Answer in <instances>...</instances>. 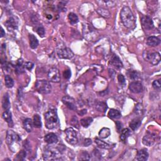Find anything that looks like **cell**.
<instances>
[{
  "mask_svg": "<svg viewBox=\"0 0 161 161\" xmlns=\"http://www.w3.org/2000/svg\"><path fill=\"white\" fill-rule=\"evenodd\" d=\"M71 124L74 127H76L77 128H79V123H78L77 118L76 116H73V118L71 120Z\"/></svg>",
  "mask_w": 161,
  "mask_h": 161,
  "instance_id": "ee69618b",
  "label": "cell"
},
{
  "mask_svg": "<svg viewBox=\"0 0 161 161\" xmlns=\"http://www.w3.org/2000/svg\"><path fill=\"white\" fill-rule=\"evenodd\" d=\"M24 69L25 66H23V61L22 59H20L18 60L15 66V71L18 74L23 73L24 72Z\"/></svg>",
  "mask_w": 161,
  "mask_h": 161,
  "instance_id": "83f0119b",
  "label": "cell"
},
{
  "mask_svg": "<svg viewBox=\"0 0 161 161\" xmlns=\"http://www.w3.org/2000/svg\"><path fill=\"white\" fill-rule=\"evenodd\" d=\"M118 81L120 84H124L125 83V78L122 74L118 76Z\"/></svg>",
  "mask_w": 161,
  "mask_h": 161,
  "instance_id": "f6af8a7d",
  "label": "cell"
},
{
  "mask_svg": "<svg viewBox=\"0 0 161 161\" xmlns=\"http://www.w3.org/2000/svg\"><path fill=\"white\" fill-rule=\"evenodd\" d=\"M45 123L47 128L52 130L56 128L59 125V118L57 112L55 110H50L45 115Z\"/></svg>",
  "mask_w": 161,
  "mask_h": 161,
  "instance_id": "3957f363",
  "label": "cell"
},
{
  "mask_svg": "<svg viewBox=\"0 0 161 161\" xmlns=\"http://www.w3.org/2000/svg\"><path fill=\"white\" fill-rule=\"evenodd\" d=\"M35 31H36V32L38 33V35L41 37H43L45 34V29L43 28V26L42 25H37L36 28H35Z\"/></svg>",
  "mask_w": 161,
  "mask_h": 161,
  "instance_id": "d590c367",
  "label": "cell"
},
{
  "mask_svg": "<svg viewBox=\"0 0 161 161\" xmlns=\"http://www.w3.org/2000/svg\"><path fill=\"white\" fill-rule=\"evenodd\" d=\"M79 160H90V155L87 152H82L79 156Z\"/></svg>",
  "mask_w": 161,
  "mask_h": 161,
  "instance_id": "60d3db41",
  "label": "cell"
},
{
  "mask_svg": "<svg viewBox=\"0 0 161 161\" xmlns=\"http://www.w3.org/2000/svg\"><path fill=\"white\" fill-rule=\"evenodd\" d=\"M82 32L84 38L88 41H95L99 35L97 30L89 23H84L83 25Z\"/></svg>",
  "mask_w": 161,
  "mask_h": 161,
  "instance_id": "277c9868",
  "label": "cell"
},
{
  "mask_svg": "<svg viewBox=\"0 0 161 161\" xmlns=\"http://www.w3.org/2000/svg\"><path fill=\"white\" fill-rule=\"evenodd\" d=\"M141 24L145 30H151L154 28V22L148 16H143L141 18Z\"/></svg>",
  "mask_w": 161,
  "mask_h": 161,
  "instance_id": "5bb4252c",
  "label": "cell"
},
{
  "mask_svg": "<svg viewBox=\"0 0 161 161\" xmlns=\"http://www.w3.org/2000/svg\"><path fill=\"white\" fill-rule=\"evenodd\" d=\"M127 74L130 79L132 80H136L139 77V74L137 71L133 70H128Z\"/></svg>",
  "mask_w": 161,
  "mask_h": 161,
  "instance_id": "74e56055",
  "label": "cell"
},
{
  "mask_svg": "<svg viewBox=\"0 0 161 161\" xmlns=\"http://www.w3.org/2000/svg\"><path fill=\"white\" fill-rule=\"evenodd\" d=\"M96 109L99 111H105V110L107 109V106L106 103H99L97 105H96Z\"/></svg>",
  "mask_w": 161,
  "mask_h": 161,
  "instance_id": "f35d334b",
  "label": "cell"
},
{
  "mask_svg": "<svg viewBox=\"0 0 161 161\" xmlns=\"http://www.w3.org/2000/svg\"><path fill=\"white\" fill-rule=\"evenodd\" d=\"M91 143H92V141H91V139L89 138H86L85 139V140L84 142V145L85 147H88L89 145H90Z\"/></svg>",
  "mask_w": 161,
  "mask_h": 161,
  "instance_id": "7dc6e473",
  "label": "cell"
},
{
  "mask_svg": "<svg viewBox=\"0 0 161 161\" xmlns=\"http://www.w3.org/2000/svg\"><path fill=\"white\" fill-rule=\"evenodd\" d=\"M48 79L52 82L57 83L60 81V74L59 69L56 67H52L49 69L47 74Z\"/></svg>",
  "mask_w": 161,
  "mask_h": 161,
  "instance_id": "30bf717a",
  "label": "cell"
},
{
  "mask_svg": "<svg viewBox=\"0 0 161 161\" xmlns=\"http://www.w3.org/2000/svg\"><path fill=\"white\" fill-rule=\"evenodd\" d=\"M35 89L39 93L45 94L50 92L52 86L48 81L45 79L38 80L35 83Z\"/></svg>",
  "mask_w": 161,
  "mask_h": 161,
  "instance_id": "5b68a950",
  "label": "cell"
},
{
  "mask_svg": "<svg viewBox=\"0 0 161 161\" xmlns=\"http://www.w3.org/2000/svg\"><path fill=\"white\" fill-rule=\"evenodd\" d=\"M157 136L155 133H150L148 132L142 139V142L143 144L148 147H150L154 144L156 141Z\"/></svg>",
  "mask_w": 161,
  "mask_h": 161,
  "instance_id": "8fae6325",
  "label": "cell"
},
{
  "mask_svg": "<svg viewBox=\"0 0 161 161\" xmlns=\"http://www.w3.org/2000/svg\"><path fill=\"white\" fill-rule=\"evenodd\" d=\"M60 152L57 149L47 148L43 153V159L45 160H55L60 159Z\"/></svg>",
  "mask_w": 161,
  "mask_h": 161,
  "instance_id": "8992f818",
  "label": "cell"
},
{
  "mask_svg": "<svg viewBox=\"0 0 161 161\" xmlns=\"http://www.w3.org/2000/svg\"><path fill=\"white\" fill-rule=\"evenodd\" d=\"M93 118H91V117H86V118L81 119L80 121V123L81 125L84 128H88L89 127V126L93 123Z\"/></svg>",
  "mask_w": 161,
  "mask_h": 161,
  "instance_id": "f1b7e54d",
  "label": "cell"
},
{
  "mask_svg": "<svg viewBox=\"0 0 161 161\" xmlns=\"http://www.w3.org/2000/svg\"><path fill=\"white\" fill-rule=\"evenodd\" d=\"M135 113L137 114V115L141 116L143 114V108L142 104L140 103H138L135 105V110H134Z\"/></svg>",
  "mask_w": 161,
  "mask_h": 161,
  "instance_id": "8d00e7d4",
  "label": "cell"
},
{
  "mask_svg": "<svg viewBox=\"0 0 161 161\" xmlns=\"http://www.w3.org/2000/svg\"><path fill=\"white\" fill-rule=\"evenodd\" d=\"M160 39L155 36H151L147 38V44L150 47H155L160 44Z\"/></svg>",
  "mask_w": 161,
  "mask_h": 161,
  "instance_id": "ffe728a7",
  "label": "cell"
},
{
  "mask_svg": "<svg viewBox=\"0 0 161 161\" xmlns=\"http://www.w3.org/2000/svg\"><path fill=\"white\" fill-rule=\"evenodd\" d=\"M5 82L6 86L8 88H11L14 86V81L9 75H6L5 76Z\"/></svg>",
  "mask_w": 161,
  "mask_h": 161,
  "instance_id": "836d02e7",
  "label": "cell"
},
{
  "mask_svg": "<svg viewBox=\"0 0 161 161\" xmlns=\"http://www.w3.org/2000/svg\"><path fill=\"white\" fill-rule=\"evenodd\" d=\"M68 19L69 21V23L71 25H75L78 21H79V18L76 14L74 13H70L68 15Z\"/></svg>",
  "mask_w": 161,
  "mask_h": 161,
  "instance_id": "d6a6232c",
  "label": "cell"
},
{
  "mask_svg": "<svg viewBox=\"0 0 161 161\" xmlns=\"http://www.w3.org/2000/svg\"><path fill=\"white\" fill-rule=\"evenodd\" d=\"M44 140L49 144H53L58 142V137L55 133H49L45 136Z\"/></svg>",
  "mask_w": 161,
  "mask_h": 161,
  "instance_id": "e0dca14e",
  "label": "cell"
},
{
  "mask_svg": "<svg viewBox=\"0 0 161 161\" xmlns=\"http://www.w3.org/2000/svg\"><path fill=\"white\" fill-rule=\"evenodd\" d=\"M6 140L7 145L9 147V149L13 152H15L20 149L21 138L13 130H8Z\"/></svg>",
  "mask_w": 161,
  "mask_h": 161,
  "instance_id": "7a4b0ae2",
  "label": "cell"
},
{
  "mask_svg": "<svg viewBox=\"0 0 161 161\" xmlns=\"http://www.w3.org/2000/svg\"><path fill=\"white\" fill-rule=\"evenodd\" d=\"M2 106L3 108L5 111L9 110L10 108V98L8 93L4 94L3 99H2Z\"/></svg>",
  "mask_w": 161,
  "mask_h": 161,
  "instance_id": "7402d4cb",
  "label": "cell"
},
{
  "mask_svg": "<svg viewBox=\"0 0 161 161\" xmlns=\"http://www.w3.org/2000/svg\"><path fill=\"white\" fill-rule=\"evenodd\" d=\"M57 54L59 58L64 59H71L73 57L72 51L68 47L59 46L57 49Z\"/></svg>",
  "mask_w": 161,
  "mask_h": 161,
  "instance_id": "52a82bcc",
  "label": "cell"
},
{
  "mask_svg": "<svg viewBox=\"0 0 161 161\" xmlns=\"http://www.w3.org/2000/svg\"><path fill=\"white\" fill-rule=\"evenodd\" d=\"M145 53H146V55L143 54V57L153 66H157L160 62V55L159 52H155L149 54L147 52H145Z\"/></svg>",
  "mask_w": 161,
  "mask_h": 161,
  "instance_id": "9c48e42d",
  "label": "cell"
},
{
  "mask_svg": "<svg viewBox=\"0 0 161 161\" xmlns=\"http://www.w3.org/2000/svg\"><path fill=\"white\" fill-rule=\"evenodd\" d=\"M130 133H131V132H130V130L128 128H125V129L122 130L121 131L120 140L123 142H125V141L127 140V139L129 137Z\"/></svg>",
  "mask_w": 161,
  "mask_h": 161,
  "instance_id": "f546056e",
  "label": "cell"
},
{
  "mask_svg": "<svg viewBox=\"0 0 161 161\" xmlns=\"http://www.w3.org/2000/svg\"><path fill=\"white\" fill-rule=\"evenodd\" d=\"M63 76L66 79H69L70 77H71V71L69 69H67V70H65L64 73H63Z\"/></svg>",
  "mask_w": 161,
  "mask_h": 161,
  "instance_id": "b9f144b4",
  "label": "cell"
},
{
  "mask_svg": "<svg viewBox=\"0 0 161 161\" xmlns=\"http://www.w3.org/2000/svg\"><path fill=\"white\" fill-rule=\"evenodd\" d=\"M97 12L99 15H101L104 18H110V12L108 10L105 9V8H99L97 9Z\"/></svg>",
  "mask_w": 161,
  "mask_h": 161,
  "instance_id": "4dcf8cb0",
  "label": "cell"
},
{
  "mask_svg": "<svg viewBox=\"0 0 161 161\" xmlns=\"http://www.w3.org/2000/svg\"><path fill=\"white\" fill-rule=\"evenodd\" d=\"M108 115L110 118L112 119H119L121 116V113L118 110L115 109H111L108 112Z\"/></svg>",
  "mask_w": 161,
  "mask_h": 161,
  "instance_id": "d4e9b609",
  "label": "cell"
},
{
  "mask_svg": "<svg viewBox=\"0 0 161 161\" xmlns=\"http://www.w3.org/2000/svg\"><path fill=\"white\" fill-rule=\"evenodd\" d=\"M110 64L116 69H120L123 67V64L120 58L116 55H113L110 60Z\"/></svg>",
  "mask_w": 161,
  "mask_h": 161,
  "instance_id": "2e32d148",
  "label": "cell"
},
{
  "mask_svg": "<svg viewBox=\"0 0 161 161\" xmlns=\"http://www.w3.org/2000/svg\"><path fill=\"white\" fill-rule=\"evenodd\" d=\"M152 87L154 89L157 91H160L161 88V82L160 79L155 80L153 82H152Z\"/></svg>",
  "mask_w": 161,
  "mask_h": 161,
  "instance_id": "ab89813d",
  "label": "cell"
},
{
  "mask_svg": "<svg viewBox=\"0 0 161 161\" xmlns=\"http://www.w3.org/2000/svg\"><path fill=\"white\" fill-rule=\"evenodd\" d=\"M95 143H96V145H98V147L101 148V149H109L111 148V146L110 144L104 142V141H102L101 140H100V139L98 138L95 139Z\"/></svg>",
  "mask_w": 161,
  "mask_h": 161,
  "instance_id": "484cf974",
  "label": "cell"
},
{
  "mask_svg": "<svg viewBox=\"0 0 161 161\" xmlns=\"http://www.w3.org/2000/svg\"><path fill=\"white\" fill-rule=\"evenodd\" d=\"M29 41H30V46L33 49H36L38 45V40L36 37L32 34H29Z\"/></svg>",
  "mask_w": 161,
  "mask_h": 161,
  "instance_id": "603a6c76",
  "label": "cell"
},
{
  "mask_svg": "<svg viewBox=\"0 0 161 161\" xmlns=\"http://www.w3.org/2000/svg\"><path fill=\"white\" fill-rule=\"evenodd\" d=\"M3 118L5 120L7 123L9 125L10 127H12L13 126V122L12 116H11V113L9 110H6L3 113Z\"/></svg>",
  "mask_w": 161,
  "mask_h": 161,
  "instance_id": "d6986e66",
  "label": "cell"
},
{
  "mask_svg": "<svg viewBox=\"0 0 161 161\" xmlns=\"http://www.w3.org/2000/svg\"><path fill=\"white\" fill-rule=\"evenodd\" d=\"M23 128L27 132H31L33 127V121L30 118H26L23 123Z\"/></svg>",
  "mask_w": 161,
  "mask_h": 161,
  "instance_id": "44dd1931",
  "label": "cell"
},
{
  "mask_svg": "<svg viewBox=\"0 0 161 161\" xmlns=\"http://www.w3.org/2000/svg\"><path fill=\"white\" fill-rule=\"evenodd\" d=\"M24 66H25V68L27 69V70L31 71L33 69V67H34V64L32 63V62H27L24 64Z\"/></svg>",
  "mask_w": 161,
  "mask_h": 161,
  "instance_id": "7bdbcfd3",
  "label": "cell"
},
{
  "mask_svg": "<svg viewBox=\"0 0 161 161\" xmlns=\"http://www.w3.org/2000/svg\"><path fill=\"white\" fill-rule=\"evenodd\" d=\"M116 127L117 130H118V132H121V130H122V127H123L122 123L120 122V121H116Z\"/></svg>",
  "mask_w": 161,
  "mask_h": 161,
  "instance_id": "bcb514c9",
  "label": "cell"
},
{
  "mask_svg": "<svg viewBox=\"0 0 161 161\" xmlns=\"http://www.w3.org/2000/svg\"><path fill=\"white\" fill-rule=\"evenodd\" d=\"M62 103L66 105L69 110H76V104L75 99L69 96H65L62 99Z\"/></svg>",
  "mask_w": 161,
  "mask_h": 161,
  "instance_id": "7c38bea8",
  "label": "cell"
},
{
  "mask_svg": "<svg viewBox=\"0 0 161 161\" xmlns=\"http://www.w3.org/2000/svg\"><path fill=\"white\" fill-rule=\"evenodd\" d=\"M1 37H3L5 35V32L4 31V30L3 28H1Z\"/></svg>",
  "mask_w": 161,
  "mask_h": 161,
  "instance_id": "681fc988",
  "label": "cell"
},
{
  "mask_svg": "<svg viewBox=\"0 0 161 161\" xmlns=\"http://www.w3.org/2000/svg\"><path fill=\"white\" fill-rule=\"evenodd\" d=\"M129 89L133 93H140L143 90V87L140 82L133 81L129 84Z\"/></svg>",
  "mask_w": 161,
  "mask_h": 161,
  "instance_id": "4fadbf2b",
  "label": "cell"
},
{
  "mask_svg": "<svg viewBox=\"0 0 161 161\" xmlns=\"http://www.w3.org/2000/svg\"><path fill=\"white\" fill-rule=\"evenodd\" d=\"M111 132L110 130L108 128H103L99 132V137L101 138H106L110 135Z\"/></svg>",
  "mask_w": 161,
  "mask_h": 161,
  "instance_id": "4316f807",
  "label": "cell"
},
{
  "mask_svg": "<svg viewBox=\"0 0 161 161\" xmlns=\"http://www.w3.org/2000/svg\"><path fill=\"white\" fill-rule=\"evenodd\" d=\"M149 158V153L145 149H143L137 152V154L135 157V160L145 161Z\"/></svg>",
  "mask_w": 161,
  "mask_h": 161,
  "instance_id": "9a60e30c",
  "label": "cell"
},
{
  "mask_svg": "<svg viewBox=\"0 0 161 161\" xmlns=\"http://www.w3.org/2000/svg\"><path fill=\"white\" fill-rule=\"evenodd\" d=\"M141 120L138 118H135L131 121V122L130 123L129 126L130 128H131L133 131H135V130L140 127L141 125Z\"/></svg>",
  "mask_w": 161,
  "mask_h": 161,
  "instance_id": "cb8c5ba5",
  "label": "cell"
},
{
  "mask_svg": "<svg viewBox=\"0 0 161 161\" xmlns=\"http://www.w3.org/2000/svg\"><path fill=\"white\" fill-rule=\"evenodd\" d=\"M5 25L7 29L8 30V31L10 32H13L17 29V24L16 21L12 17H11V18H10L6 21Z\"/></svg>",
  "mask_w": 161,
  "mask_h": 161,
  "instance_id": "ac0fdd59",
  "label": "cell"
},
{
  "mask_svg": "<svg viewBox=\"0 0 161 161\" xmlns=\"http://www.w3.org/2000/svg\"><path fill=\"white\" fill-rule=\"evenodd\" d=\"M33 126L35 128H40L42 127V121H41V118L38 115L36 114L33 116Z\"/></svg>",
  "mask_w": 161,
  "mask_h": 161,
  "instance_id": "1f68e13d",
  "label": "cell"
},
{
  "mask_svg": "<svg viewBox=\"0 0 161 161\" xmlns=\"http://www.w3.org/2000/svg\"><path fill=\"white\" fill-rule=\"evenodd\" d=\"M86 113H87V110H81L80 113L78 112V113H79V115H84Z\"/></svg>",
  "mask_w": 161,
  "mask_h": 161,
  "instance_id": "c3c4849f",
  "label": "cell"
},
{
  "mask_svg": "<svg viewBox=\"0 0 161 161\" xmlns=\"http://www.w3.org/2000/svg\"><path fill=\"white\" fill-rule=\"evenodd\" d=\"M27 151L25 150H20L18 154H17L16 157L15 158V160L16 161H21V160H24V159L26 157V155H27Z\"/></svg>",
  "mask_w": 161,
  "mask_h": 161,
  "instance_id": "e575fe53",
  "label": "cell"
},
{
  "mask_svg": "<svg viewBox=\"0 0 161 161\" xmlns=\"http://www.w3.org/2000/svg\"><path fill=\"white\" fill-rule=\"evenodd\" d=\"M66 140L67 142L72 145H76L78 142L77 133L72 128H68L65 130Z\"/></svg>",
  "mask_w": 161,
  "mask_h": 161,
  "instance_id": "ba28073f",
  "label": "cell"
},
{
  "mask_svg": "<svg viewBox=\"0 0 161 161\" xmlns=\"http://www.w3.org/2000/svg\"><path fill=\"white\" fill-rule=\"evenodd\" d=\"M120 18L125 27L133 30L136 27L135 18L131 9L128 6H124L120 12Z\"/></svg>",
  "mask_w": 161,
  "mask_h": 161,
  "instance_id": "6da1fadb",
  "label": "cell"
}]
</instances>
